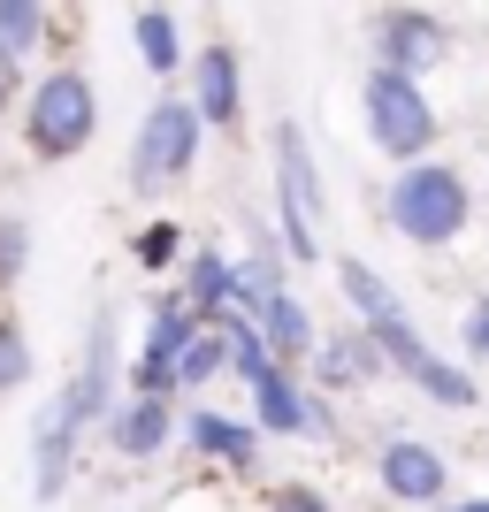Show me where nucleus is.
Here are the masks:
<instances>
[{"label": "nucleus", "instance_id": "1", "mask_svg": "<svg viewBox=\"0 0 489 512\" xmlns=\"http://www.w3.org/2000/svg\"><path fill=\"white\" fill-rule=\"evenodd\" d=\"M100 130V92H92L85 69H46L31 85V107H23V146L39 161H69V153L92 146Z\"/></svg>", "mask_w": 489, "mask_h": 512}, {"label": "nucleus", "instance_id": "2", "mask_svg": "<svg viewBox=\"0 0 489 512\" xmlns=\"http://www.w3.org/2000/svg\"><path fill=\"white\" fill-rule=\"evenodd\" d=\"M474 214V192L459 169H436V161H413V169L390 184V230L405 237V245H451V237L467 230Z\"/></svg>", "mask_w": 489, "mask_h": 512}, {"label": "nucleus", "instance_id": "3", "mask_svg": "<svg viewBox=\"0 0 489 512\" xmlns=\"http://www.w3.org/2000/svg\"><path fill=\"white\" fill-rule=\"evenodd\" d=\"M360 100H367V130H375V146L390 153V161H421L428 153V138H436V107H428V92L413 85V77H398V69H367V85H360Z\"/></svg>", "mask_w": 489, "mask_h": 512}, {"label": "nucleus", "instance_id": "4", "mask_svg": "<svg viewBox=\"0 0 489 512\" xmlns=\"http://www.w3.org/2000/svg\"><path fill=\"white\" fill-rule=\"evenodd\" d=\"M199 138H207V123H199L192 100H153L146 123H138V146H130V176L138 184H176V176H192L199 161Z\"/></svg>", "mask_w": 489, "mask_h": 512}, {"label": "nucleus", "instance_id": "5", "mask_svg": "<svg viewBox=\"0 0 489 512\" xmlns=\"http://www.w3.org/2000/svg\"><path fill=\"white\" fill-rule=\"evenodd\" d=\"M360 329L375 337V352H383V367H398L405 383H421L436 406H474V383L459 375V367H444L436 352H428L421 337H413V321H405V306H383V314H360Z\"/></svg>", "mask_w": 489, "mask_h": 512}, {"label": "nucleus", "instance_id": "6", "mask_svg": "<svg viewBox=\"0 0 489 512\" xmlns=\"http://www.w3.org/2000/svg\"><path fill=\"white\" fill-rule=\"evenodd\" d=\"M314 207H321V176H314V153L298 138V123H276V214H283V253L291 260H314Z\"/></svg>", "mask_w": 489, "mask_h": 512}, {"label": "nucleus", "instance_id": "7", "mask_svg": "<svg viewBox=\"0 0 489 512\" xmlns=\"http://www.w3.org/2000/svg\"><path fill=\"white\" fill-rule=\"evenodd\" d=\"M375 54H383V69H398V77H421V69H436L451 54V31L428 8H390L383 23H375Z\"/></svg>", "mask_w": 489, "mask_h": 512}, {"label": "nucleus", "instance_id": "8", "mask_svg": "<svg viewBox=\"0 0 489 512\" xmlns=\"http://www.w3.org/2000/svg\"><path fill=\"white\" fill-rule=\"evenodd\" d=\"M77 436H85V421L54 398V406L39 413V428H31V497L39 505H54V497L69 490V467H77Z\"/></svg>", "mask_w": 489, "mask_h": 512}, {"label": "nucleus", "instance_id": "9", "mask_svg": "<svg viewBox=\"0 0 489 512\" xmlns=\"http://www.w3.org/2000/svg\"><path fill=\"white\" fill-rule=\"evenodd\" d=\"M444 459L421 444V436H390L383 444V490L398 497V505H444Z\"/></svg>", "mask_w": 489, "mask_h": 512}, {"label": "nucleus", "instance_id": "10", "mask_svg": "<svg viewBox=\"0 0 489 512\" xmlns=\"http://www.w3.org/2000/svg\"><path fill=\"white\" fill-rule=\"evenodd\" d=\"M192 107H199V123L237 130V115H245V85H237V54H230V46H207V54L192 62Z\"/></svg>", "mask_w": 489, "mask_h": 512}, {"label": "nucleus", "instance_id": "11", "mask_svg": "<svg viewBox=\"0 0 489 512\" xmlns=\"http://www.w3.org/2000/svg\"><path fill=\"white\" fill-rule=\"evenodd\" d=\"M107 398H115V321L100 314V321H92V344H85V375L62 390V406L92 428V421L107 413Z\"/></svg>", "mask_w": 489, "mask_h": 512}, {"label": "nucleus", "instance_id": "12", "mask_svg": "<svg viewBox=\"0 0 489 512\" xmlns=\"http://www.w3.org/2000/svg\"><path fill=\"white\" fill-rule=\"evenodd\" d=\"M169 436H176V413H169V398H153V390H138V398L107 421V444L123 451V459H153Z\"/></svg>", "mask_w": 489, "mask_h": 512}, {"label": "nucleus", "instance_id": "13", "mask_svg": "<svg viewBox=\"0 0 489 512\" xmlns=\"http://www.w3.org/2000/svg\"><path fill=\"white\" fill-rule=\"evenodd\" d=\"M253 329H260V344H268L276 360H298V352H314V321H306V306H298L283 283L253 306Z\"/></svg>", "mask_w": 489, "mask_h": 512}, {"label": "nucleus", "instance_id": "14", "mask_svg": "<svg viewBox=\"0 0 489 512\" xmlns=\"http://www.w3.org/2000/svg\"><path fill=\"white\" fill-rule=\"evenodd\" d=\"M375 375H383V352H375L367 329L321 344V383H329V390H360V383H375Z\"/></svg>", "mask_w": 489, "mask_h": 512}, {"label": "nucleus", "instance_id": "15", "mask_svg": "<svg viewBox=\"0 0 489 512\" xmlns=\"http://www.w3.org/2000/svg\"><path fill=\"white\" fill-rule=\"evenodd\" d=\"M253 413H260V428H268V436H306V390L283 375V360L253 383Z\"/></svg>", "mask_w": 489, "mask_h": 512}, {"label": "nucleus", "instance_id": "16", "mask_svg": "<svg viewBox=\"0 0 489 512\" xmlns=\"http://www.w3.org/2000/svg\"><path fill=\"white\" fill-rule=\"evenodd\" d=\"M184 436H192V451H207V459H230V467H253V451H260V428L222 421V413H192V421H184Z\"/></svg>", "mask_w": 489, "mask_h": 512}, {"label": "nucleus", "instance_id": "17", "mask_svg": "<svg viewBox=\"0 0 489 512\" xmlns=\"http://www.w3.org/2000/svg\"><path fill=\"white\" fill-rule=\"evenodd\" d=\"M230 283H237V268L222 253H192V276H184V299L199 306V321H222L230 314Z\"/></svg>", "mask_w": 489, "mask_h": 512}, {"label": "nucleus", "instance_id": "18", "mask_svg": "<svg viewBox=\"0 0 489 512\" xmlns=\"http://www.w3.org/2000/svg\"><path fill=\"white\" fill-rule=\"evenodd\" d=\"M130 31H138V54H146L153 77H176V69H184V39H176V16H169V8H138Z\"/></svg>", "mask_w": 489, "mask_h": 512}, {"label": "nucleus", "instance_id": "19", "mask_svg": "<svg viewBox=\"0 0 489 512\" xmlns=\"http://www.w3.org/2000/svg\"><path fill=\"white\" fill-rule=\"evenodd\" d=\"M192 329H199V306L192 299H161V306H153V321H146V352H138V360H169L176 367V352H184Z\"/></svg>", "mask_w": 489, "mask_h": 512}, {"label": "nucleus", "instance_id": "20", "mask_svg": "<svg viewBox=\"0 0 489 512\" xmlns=\"http://www.w3.org/2000/svg\"><path fill=\"white\" fill-rule=\"evenodd\" d=\"M46 46V0H0V54L31 62Z\"/></svg>", "mask_w": 489, "mask_h": 512}, {"label": "nucleus", "instance_id": "21", "mask_svg": "<svg viewBox=\"0 0 489 512\" xmlns=\"http://www.w3.org/2000/svg\"><path fill=\"white\" fill-rule=\"evenodd\" d=\"M222 367H230V344H222V329H207V321H199L192 337H184V352H176V390L214 383Z\"/></svg>", "mask_w": 489, "mask_h": 512}, {"label": "nucleus", "instance_id": "22", "mask_svg": "<svg viewBox=\"0 0 489 512\" xmlns=\"http://www.w3.org/2000/svg\"><path fill=\"white\" fill-rule=\"evenodd\" d=\"M130 253H138L146 276H161V268H176V253H184V230H176V222H146V230L130 237Z\"/></svg>", "mask_w": 489, "mask_h": 512}, {"label": "nucleus", "instance_id": "23", "mask_svg": "<svg viewBox=\"0 0 489 512\" xmlns=\"http://www.w3.org/2000/svg\"><path fill=\"white\" fill-rule=\"evenodd\" d=\"M23 383H31V337L0 314V398H8V390H23Z\"/></svg>", "mask_w": 489, "mask_h": 512}, {"label": "nucleus", "instance_id": "24", "mask_svg": "<svg viewBox=\"0 0 489 512\" xmlns=\"http://www.w3.org/2000/svg\"><path fill=\"white\" fill-rule=\"evenodd\" d=\"M23 268H31V230H23L16 214H0V291H16Z\"/></svg>", "mask_w": 489, "mask_h": 512}, {"label": "nucleus", "instance_id": "25", "mask_svg": "<svg viewBox=\"0 0 489 512\" xmlns=\"http://www.w3.org/2000/svg\"><path fill=\"white\" fill-rule=\"evenodd\" d=\"M467 352L489 360V299H474V314H467Z\"/></svg>", "mask_w": 489, "mask_h": 512}, {"label": "nucleus", "instance_id": "26", "mask_svg": "<svg viewBox=\"0 0 489 512\" xmlns=\"http://www.w3.org/2000/svg\"><path fill=\"white\" fill-rule=\"evenodd\" d=\"M276 512H329L314 490H276Z\"/></svg>", "mask_w": 489, "mask_h": 512}, {"label": "nucleus", "instance_id": "27", "mask_svg": "<svg viewBox=\"0 0 489 512\" xmlns=\"http://www.w3.org/2000/svg\"><path fill=\"white\" fill-rule=\"evenodd\" d=\"M16 100V62H8V54H0V107Z\"/></svg>", "mask_w": 489, "mask_h": 512}, {"label": "nucleus", "instance_id": "28", "mask_svg": "<svg viewBox=\"0 0 489 512\" xmlns=\"http://www.w3.org/2000/svg\"><path fill=\"white\" fill-rule=\"evenodd\" d=\"M451 512H489V505H451Z\"/></svg>", "mask_w": 489, "mask_h": 512}]
</instances>
